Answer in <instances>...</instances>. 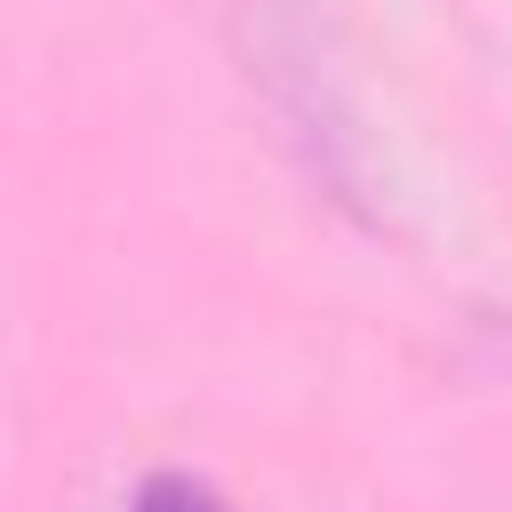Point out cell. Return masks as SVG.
Segmentation results:
<instances>
[{"label":"cell","instance_id":"obj_1","mask_svg":"<svg viewBox=\"0 0 512 512\" xmlns=\"http://www.w3.org/2000/svg\"><path fill=\"white\" fill-rule=\"evenodd\" d=\"M128 512H240V504L224 488H208L200 472H144L136 496H128Z\"/></svg>","mask_w":512,"mask_h":512}]
</instances>
